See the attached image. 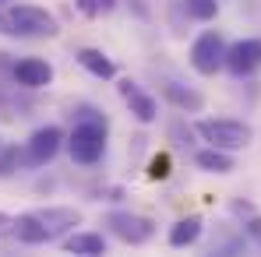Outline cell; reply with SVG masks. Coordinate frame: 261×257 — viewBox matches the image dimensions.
Listing matches in <instances>:
<instances>
[{
    "label": "cell",
    "mask_w": 261,
    "mask_h": 257,
    "mask_svg": "<svg viewBox=\"0 0 261 257\" xmlns=\"http://www.w3.org/2000/svg\"><path fill=\"white\" fill-rule=\"evenodd\" d=\"M4 21H7V36H18V39H53L60 32V21L36 4H14L4 11Z\"/></svg>",
    "instance_id": "obj_1"
},
{
    "label": "cell",
    "mask_w": 261,
    "mask_h": 257,
    "mask_svg": "<svg viewBox=\"0 0 261 257\" xmlns=\"http://www.w3.org/2000/svg\"><path fill=\"white\" fill-rule=\"evenodd\" d=\"M106 117H85L78 120L71 137H67V152L78 166H95L106 152Z\"/></svg>",
    "instance_id": "obj_2"
},
{
    "label": "cell",
    "mask_w": 261,
    "mask_h": 257,
    "mask_svg": "<svg viewBox=\"0 0 261 257\" xmlns=\"http://www.w3.org/2000/svg\"><path fill=\"white\" fill-rule=\"evenodd\" d=\"M194 130L201 134V141H208L212 148L222 152H240L254 141V127L244 124V120H229V117H219V120H198Z\"/></svg>",
    "instance_id": "obj_3"
},
{
    "label": "cell",
    "mask_w": 261,
    "mask_h": 257,
    "mask_svg": "<svg viewBox=\"0 0 261 257\" xmlns=\"http://www.w3.org/2000/svg\"><path fill=\"white\" fill-rule=\"evenodd\" d=\"M191 67L205 78L219 74L226 67V39L219 32H201L194 43H191Z\"/></svg>",
    "instance_id": "obj_4"
},
{
    "label": "cell",
    "mask_w": 261,
    "mask_h": 257,
    "mask_svg": "<svg viewBox=\"0 0 261 257\" xmlns=\"http://www.w3.org/2000/svg\"><path fill=\"white\" fill-rule=\"evenodd\" d=\"M106 225L117 240H124L130 247H141L155 236V222L148 215H134V212H110L106 215Z\"/></svg>",
    "instance_id": "obj_5"
},
{
    "label": "cell",
    "mask_w": 261,
    "mask_h": 257,
    "mask_svg": "<svg viewBox=\"0 0 261 257\" xmlns=\"http://www.w3.org/2000/svg\"><path fill=\"white\" fill-rule=\"evenodd\" d=\"M64 148V130L57 124H46V127L32 130V137L25 141V162L29 166H46L57 159V152Z\"/></svg>",
    "instance_id": "obj_6"
},
{
    "label": "cell",
    "mask_w": 261,
    "mask_h": 257,
    "mask_svg": "<svg viewBox=\"0 0 261 257\" xmlns=\"http://www.w3.org/2000/svg\"><path fill=\"white\" fill-rule=\"evenodd\" d=\"M261 67V39H237L226 46V71L233 78H251Z\"/></svg>",
    "instance_id": "obj_7"
},
{
    "label": "cell",
    "mask_w": 261,
    "mask_h": 257,
    "mask_svg": "<svg viewBox=\"0 0 261 257\" xmlns=\"http://www.w3.org/2000/svg\"><path fill=\"white\" fill-rule=\"evenodd\" d=\"M11 78L21 88H46L53 81V64L43 60V56H25L11 67Z\"/></svg>",
    "instance_id": "obj_8"
},
{
    "label": "cell",
    "mask_w": 261,
    "mask_h": 257,
    "mask_svg": "<svg viewBox=\"0 0 261 257\" xmlns=\"http://www.w3.org/2000/svg\"><path fill=\"white\" fill-rule=\"evenodd\" d=\"M120 95H124V102L130 106V117H134L138 124H155L159 106H155V99H152L148 92H141V88L127 78V81H120Z\"/></svg>",
    "instance_id": "obj_9"
},
{
    "label": "cell",
    "mask_w": 261,
    "mask_h": 257,
    "mask_svg": "<svg viewBox=\"0 0 261 257\" xmlns=\"http://www.w3.org/2000/svg\"><path fill=\"white\" fill-rule=\"evenodd\" d=\"M43 218L46 233H49V240H57V236H64V233H71L78 222H82V212L78 208H64V205H53V208H43V212H36Z\"/></svg>",
    "instance_id": "obj_10"
},
{
    "label": "cell",
    "mask_w": 261,
    "mask_h": 257,
    "mask_svg": "<svg viewBox=\"0 0 261 257\" xmlns=\"http://www.w3.org/2000/svg\"><path fill=\"white\" fill-rule=\"evenodd\" d=\"M14 236H18L21 243H29V247H43V243H49V233H46L43 218H39L36 212L14 215Z\"/></svg>",
    "instance_id": "obj_11"
},
{
    "label": "cell",
    "mask_w": 261,
    "mask_h": 257,
    "mask_svg": "<svg viewBox=\"0 0 261 257\" xmlns=\"http://www.w3.org/2000/svg\"><path fill=\"white\" fill-rule=\"evenodd\" d=\"M163 95L173 102L180 113H201L205 109V95L187 85H180V81H163Z\"/></svg>",
    "instance_id": "obj_12"
},
{
    "label": "cell",
    "mask_w": 261,
    "mask_h": 257,
    "mask_svg": "<svg viewBox=\"0 0 261 257\" xmlns=\"http://www.w3.org/2000/svg\"><path fill=\"white\" fill-rule=\"evenodd\" d=\"M78 56V64L85 67L92 78H99V81H110V78H117V64L102 53V49H92V46H85V49H78L74 53Z\"/></svg>",
    "instance_id": "obj_13"
},
{
    "label": "cell",
    "mask_w": 261,
    "mask_h": 257,
    "mask_svg": "<svg viewBox=\"0 0 261 257\" xmlns=\"http://www.w3.org/2000/svg\"><path fill=\"white\" fill-rule=\"evenodd\" d=\"M67 254H78V257H99L106 254V236L102 233H71L64 240Z\"/></svg>",
    "instance_id": "obj_14"
},
{
    "label": "cell",
    "mask_w": 261,
    "mask_h": 257,
    "mask_svg": "<svg viewBox=\"0 0 261 257\" xmlns=\"http://www.w3.org/2000/svg\"><path fill=\"white\" fill-rule=\"evenodd\" d=\"M201 240V215H187V218H176L173 229H170V247L184 250V247H194Z\"/></svg>",
    "instance_id": "obj_15"
},
{
    "label": "cell",
    "mask_w": 261,
    "mask_h": 257,
    "mask_svg": "<svg viewBox=\"0 0 261 257\" xmlns=\"http://www.w3.org/2000/svg\"><path fill=\"white\" fill-rule=\"evenodd\" d=\"M194 162H198V169L205 173H219V176H226V173L237 169V162H233V152H222V148H201L198 155H194Z\"/></svg>",
    "instance_id": "obj_16"
},
{
    "label": "cell",
    "mask_w": 261,
    "mask_h": 257,
    "mask_svg": "<svg viewBox=\"0 0 261 257\" xmlns=\"http://www.w3.org/2000/svg\"><path fill=\"white\" fill-rule=\"evenodd\" d=\"M184 11L194 21H212L219 14V0H184Z\"/></svg>",
    "instance_id": "obj_17"
},
{
    "label": "cell",
    "mask_w": 261,
    "mask_h": 257,
    "mask_svg": "<svg viewBox=\"0 0 261 257\" xmlns=\"http://www.w3.org/2000/svg\"><path fill=\"white\" fill-rule=\"evenodd\" d=\"M18 162H25V152H18L14 145H0V176H11Z\"/></svg>",
    "instance_id": "obj_18"
},
{
    "label": "cell",
    "mask_w": 261,
    "mask_h": 257,
    "mask_svg": "<svg viewBox=\"0 0 261 257\" xmlns=\"http://www.w3.org/2000/svg\"><path fill=\"white\" fill-rule=\"evenodd\" d=\"M74 7H78L85 18H99V14L113 11V7H117V0H74Z\"/></svg>",
    "instance_id": "obj_19"
},
{
    "label": "cell",
    "mask_w": 261,
    "mask_h": 257,
    "mask_svg": "<svg viewBox=\"0 0 261 257\" xmlns=\"http://www.w3.org/2000/svg\"><path fill=\"white\" fill-rule=\"evenodd\" d=\"M170 173H173L170 155H152V159H148V180H166Z\"/></svg>",
    "instance_id": "obj_20"
},
{
    "label": "cell",
    "mask_w": 261,
    "mask_h": 257,
    "mask_svg": "<svg viewBox=\"0 0 261 257\" xmlns=\"http://www.w3.org/2000/svg\"><path fill=\"white\" fill-rule=\"evenodd\" d=\"M244 233H247V240H251V243H254V247L261 250V215H258V212H254L251 218H247V222H244Z\"/></svg>",
    "instance_id": "obj_21"
},
{
    "label": "cell",
    "mask_w": 261,
    "mask_h": 257,
    "mask_svg": "<svg viewBox=\"0 0 261 257\" xmlns=\"http://www.w3.org/2000/svg\"><path fill=\"white\" fill-rule=\"evenodd\" d=\"M4 236H14V215H7V212H0V240Z\"/></svg>",
    "instance_id": "obj_22"
},
{
    "label": "cell",
    "mask_w": 261,
    "mask_h": 257,
    "mask_svg": "<svg viewBox=\"0 0 261 257\" xmlns=\"http://www.w3.org/2000/svg\"><path fill=\"white\" fill-rule=\"evenodd\" d=\"M233 215H244V218H251V215H254V208H251L247 201H233Z\"/></svg>",
    "instance_id": "obj_23"
},
{
    "label": "cell",
    "mask_w": 261,
    "mask_h": 257,
    "mask_svg": "<svg viewBox=\"0 0 261 257\" xmlns=\"http://www.w3.org/2000/svg\"><path fill=\"white\" fill-rule=\"evenodd\" d=\"M0 4H4V0H0Z\"/></svg>",
    "instance_id": "obj_24"
}]
</instances>
